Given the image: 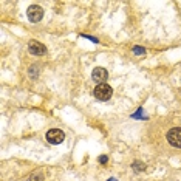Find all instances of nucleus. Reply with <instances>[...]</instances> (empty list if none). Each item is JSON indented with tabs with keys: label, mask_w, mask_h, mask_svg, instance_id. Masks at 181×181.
Segmentation results:
<instances>
[{
	"label": "nucleus",
	"mask_w": 181,
	"mask_h": 181,
	"mask_svg": "<svg viewBox=\"0 0 181 181\" xmlns=\"http://www.w3.org/2000/svg\"><path fill=\"white\" fill-rule=\"evenodd\" d=\"M93 95H95L96 99H99V101H108V99L112 98V95H113V90H112V87L108 84H98L95 87Z\"/></svg>",
	"instance_id": "f257e3e1"
},
{
	"label": "nucleus",
	"mask_w": 181,
	"mask_h": 181,
	"mask_svg": "<svg viewBox=\"0 0 181 181\" xmlns=\"http://www.w3.org/2000/svg\"><path fill=\"white\" fill-rule=\"evenodd\" d=\"M167 141L170 146H174L177 149H181V129L180 127H175V129H170L167 132Z\"/></svg>",
	"instance_id": "f03ea898"
},
{
	"label": "nucleus",
	"mask_w": 181,
	"mask_h": 181,
	"mask_svg": "<svg viewBox=\"0 0 181 181\" xmlns=\"http://www.w3.org/2000/svg\"><path fill=\"white\" fill-rule=\"evenodd\" d=\"M45 136H47V141L51 142V144H60L62 141H64L65 135H64V132L59 130V129H51V130L47 132Z\"/></svg>",
	"instance_id": "7ed1b4c3"
},
{
	"label": "nucleus",
	"mask_w": 181,
	"mask_h": 181,
	"mask_svg": "<svg viewBox=\"0 0 181 181\" xmlns=\"http://www.w3.org/2000/svg\"><path fill=\"white\" fill-rule=\"evenodd\" d=\"M26 14H28V19L31 22H39V20H42V17H43V10L40 6H37V5H31L28 8V11H26Z\"/></svg>",
	"instance_id": "20e7f679"
},
{
	"label": "nucleus",
	"mask_w": 181,
	"mask_h": 181,
	"mask_svg": "<svg viewBox=\"0 0 181 181\" xmlns=\"http://www.w3.org/2000/svg\"><path fill=\"white\" fill-rule=\"evenodd\" d=\"M28 48H30V53L34 54V56H43L45 53H47V48H45V45L37 42V40H31L28 43Z\"/></svg>",
	"instance_id": "39448f33"
},
{
	"label": "nucleus",
	"mask_w": 181,
	"mask_h": 181,
	"mask_svg": "<svg viewBox=\"0 0 181 181\" xmlns=\"http://www.w3.org/2000/svg\"><path fill=\"white\" fill-rule=\"evenodd\" d=\"M92 76H93V79L96 80L98 84H105V80H107V77H108V73H107V70H105V68H102V67H96V68L93 70Z\"/></svg>",
	"instance_id": "423d86ee"
},
{
	"label": "nucleus",
	"mask_w": 181,
	"mask_h": 181,
	"mask_svg": "<svg viewBox=\"0 0 181 181\" xmlns=\"http://www.w3.org/2000/svg\"><path fill=\"white\" fill-rule=\"evenodd\" d=\"M28 181H43V175L40 174V172H36V174H33V175L30 177Z\"/></svg>",
	"instance_id": "0eeeda50"
},
{
	"label": "nucleus",
	"mask_w": 181,
	"mask_h": 181,
	"mask_svg": "<svg viewBox=\"0 0 181 181\" xmlns=\"http://www.w3.org/2000/svg\"><path fill=\"white\" fill-rule=\"evenodd\" d=\"M132 167H133V170H135V172H142L146 166H144V164H141V162H133V164H132Z\"/></svg>",
	"instance_id": "6e6552de"
},
{
	"label": "nucleus",
	"mask_w": 181,
	"mask_h": 181,
	"mask_svg": "<svg viewBox=\"0 0 181 181\" xmlns=\"http://www.w3.org/2000/svg\"><path fill=\"white\" fill-rule=\"evenodd\" d=\"M133 53L135 54H146V48L139 47V45H136V47H133Z\"/></svg>",
	"instance_id": "1a4fd4ad"
},
{
	"label": "nucleus",
	"mask_w": 181,
	"mask_h": 181,
	"mask_svg": "<svg viewBox=\"0 0 181 181\" xmlns=\"http://www.w3.org/2000/svg\"><path fill=\"white\" fill-rule=\"evenodd\" d=\"M99 162H101V164H105V162H107V156L101 155V156H99Z\"/></svg>",
	"instance_id": "9d476101"
},
{
	"label": "nucleus",
	"mask_w": 181,
	"mask_h": 181,
	"mask_svg": "<svg viewBox=\"0 0 181 181\" xmlns=\"http://www.w3.org/2000/svg\"><path fill=\"white\" fill-rule=\"evenodd\" d=\"M133 118H142V108H139V110L133 115Z\"/></svg>",
	"instance_id": "9b49d317"
},
{
	"label": "nucleus",
	"mask_w": 181,
	"mask_h": 181,
	"mask_svg": "<svg viewBox=\"0 0 181 181\" xmlns=\"http://www.w3.org/2000/svg\"><path fill=\"white\" fill-rule=\"evenodd\" d=\"M108 181H116V180H113V178H112V180H108Z\"/></svg>",
	"instance_id": "f8f14e48"
}]
</instances>
